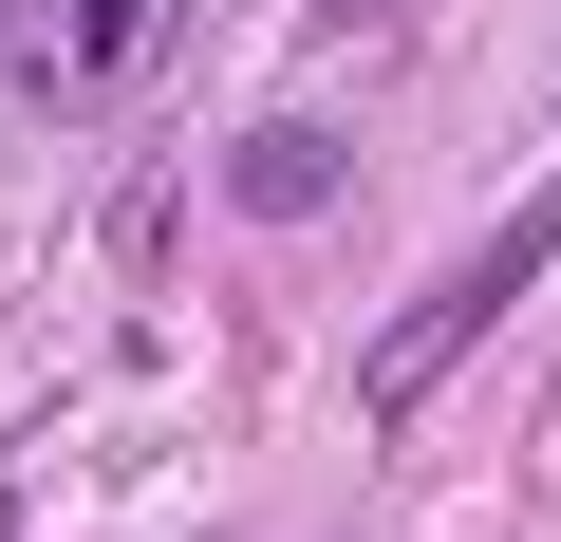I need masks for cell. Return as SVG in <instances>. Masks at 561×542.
Returning a JSON list of instances; mask_svg holds the SVG:
<instances>
[{"label":"cell","instance_id":"obj_1","mask_svg":"<svg viewBox=\"0 0 561 542\" xmlns=\"http://www.w3.org/2000/svg\"><path fill=\"white\" fill-rule=\"evenodd\" d=\"M206 0H0V113L20 131H94L169 76V38Z\"/></svg>","mask_w":561,"mask_h":542},{"label":"cell","instance_id":"obj_2","mask_svg":"<svg viewBox=\"0 0 561 542\" xmlns=\"http://www.w3.org/2000/svg\"><path fill=\"white\" fill-rule=\"evenodd\" d=\"M337 169H356V150H337L319 113H262V131L225 150V187H243L262 224H319V206H337Z\"/></svg>","mask_w":561,"mask_h":542}]
</instances>
